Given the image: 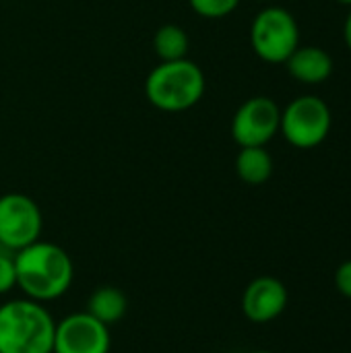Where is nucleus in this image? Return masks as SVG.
Here are the masks:
<instances>
[{
  "mask_svg": "<svg viewBox=\"0 0 351 353\" xmlns=\"http://www.w3.org/2000/svg\"><path fill=\"white\" fill-rule=\"evenodd\" d=\"M335 290L343 296L351 300V261H345L337 267L335 271Z\"/></svg>",
  "mask_w": 351,
  "mask_h": 353,
  "instance_id": "obj_16",
  "label": "nucleus"
},
{
  "mask_svg": "<svg viewBox=\"0 0 351 353\" xmlns=\"http://www.w3.org/2000/svg\"><path fill=\"white\" fill-rule=\"evenodd\" d=\"M343 39H345L348 50L351 52V8H350V14H348V19H345V25H343Z\"/></svg>",
  "mask_w": 351,
  "mask_h": 353,
  "instance_id": "obj_17",
  "label": "nucleus"
},
{
  "mask_svg": "<svg viewBox=\"0 0 351 353\" xmlns=\"http://www.w3.org/2000/svg\"><path fill=\"white\" fill-rule=\"evenodd\" d=\"M285 66L292 79L302 85H321L333 74V58L319 46H298Z\"/></svg>",
  "mask_w": 351,
  "mask_h": 353,
  "instance_id": "obj_10",
  "label": "nucleus"
},
{
  "mask_svg": "<svg viewBox=\"0 0 351 353\" xmlns=\"http://www.w3.org/2000/svg\"><path fill=\"white\" fill-rule=\"evenodd\" d=\"M250 353H273V352H267V350H257V352H250Z\"/></svg>",
  "mask_w": 351,
  "mask_h": 353,
  "instance_id": "obj_19",
  "label": "nucleus"
},
{
  "mask_svg": "<svg viewBox=\"0 0 351 353\" xmlns=\"http://www.w3.org/2000/svg\"><path fill=\"white\" fill-rule=\"evenodd\" d=\"M250 46L263 62L285 64L300 46L296 17L283 6H265L250 23Z\"/></svg>",
  "mask_w": 351,
  "mask_h": 353,
  "instance_id": "obj_4",
  "label": "nucleus"
},
{
  "mask_svg": "<svg viewBox=\"0 0 351 353\" xmlns=\"http://www.w3.org/2000/svg\"><path fill=\"white\" fill-rule=\"evenodd\" d=\"M333 114L319 95H300L281 110L279 132L296 149H314L327 141Z\"/></svg>",
  "mask_w": 351,
  "mask_h": 353,
  "instance_id": "obj_5",
  "label": "nucleus"
},
{
  "mask_svg": "<svg viewBox=\"0 0 351 353\" xmlns=\"http://www.w3.org/2000/svg\"><path fill=\"white\" fill-rule=\"evenodd\" d=\"M126 308H128V300L122 290L114 285H101L89 296L85 312H89L93 319H97L106 327H112L124 319Z\"/></svg>",
  "mask_w": 351,
  "mask_h": 353,
  "instance_id": "obj_11",
  "label": "nucleus"
},
{
  "mask_svg": "<svg viewBox=\"0 0 351 353\" xmlns=\"http://www.w3.org/2000/svg\"><path fill=\"white\" fill-rule=\"evenodd\" d=\"M281 108L267 95L246 99L232 118V139L238 147H267L279 132Z\"/></svg>",
  "mask_w": 351,
  "mask_h": 353,
  "instance_id": "obj_7",
  "label": "nucleus"
},
{
  "mask_svg": "<svg viewBox=\"0 0 351 353\" xmlns=\"http://www.w3.org/2000/svg\"><path fill=\"white\" fill-rule=\"evenodd\" d=\"M207 89V79L203 68L188 60L159 62L153 66L145 79L147 101L161 112H186L194 108Z\"/></svg>",
  "mask_w": 351,
  "mask_h": 353,
  "instance_id": "obj_3",
  "label": "nucleus"
},
{
  "mask_svg": "<svg viewBox=\"0 0 351 353\" xmlns=\"http://www.w3.org/2000/svg\"><path fill=\"white\" fill-rule=\"evenodd\" d=\"M288 288L271 275L252 279L242 294V312L254 325L273 323L288 308Z\"/></svg>",
  "mask_w": 351,
  "mask_h": 353,
  "instance_id": "obj_9",
  "label": "nucleus"
},
{
  "mask_svg": "<svg viewBox=\"0 0 351 353\" xmlns=\"http://www.w3.org/2000/svg\"><path fill=\"white\" fill-rule=\"evenodd\" d=\"M259 2H269V0H259Z\"/></svg>",
  "mask_w": 351,
  "mask_h": 353,
  "instance_id": "obj_20",
  "label": "nucleus"
},
{
  "mask_svg": "<svg viewBox=\"0 0 351 353\" xmlns=\"http://www.w3.org/2000/svg\"><path fill=\"white\" fill-rule=\"evenodd\" d=\"M153 50L159 62H174V60L188 58L190 39L186 29L176 23L161 25L153 35Z\"/></svg>",
  "mask_w": 351,
  "mask_h": 353,
  "instance_id": "obj_13",
  "label": "nucleus"
},
{
  "mask_svg": "<svg viewBox=\"0 0 351 353\" xmlns=\"http://www.w3.org/2000/svg\"><path fill=\"white\" fill-rule=\"evenodd\" d=\"M335 2H339V4H343V6H350L351 8V0H335Z\"/></svg>",
  "mask_w": 351,
  "mask_h": 353,
  "instance_id": "obj_18",
  "label": "nucleus"
},
{
  "mask_svg": "<svg viewBox=\"0 0 351 353\" xmlns=\"http://www.w3.org/2000/svg\"><path fill=\"white\" fill-rule=\"evenodd\" d=\"M43 215L39 205L23 192L0 196V246L17 252L41 238Z\"/></svg>",
  "mask_w": 351,
  "mask_h": 353,
  "instance_id": "obj_6",
  "label": "nucleus"
},
{
  "mask_svg": "<svg viewBox=\"0 0 351 353\" xmlns=\"http://www.w3.org/2000/svg\"><path fill=\"white\" fill-rule=\"evenodd\" d=\"M17 288L25 298L39 304L62 298L74 279V265L68 252L46 240H37L12 254Z\"/></svg>",
  "mask_w": 351,
  "mask_h": 353,
  "instance_id": "obj_1",
  "label": "nucleus"
},
{
  "mask_svg": "<svg viewBox=\"0 0 351 353\" xmlns=\"http://www.w3.org/2000/svg\"><path fill=\"white\" fill-rule=\"evenodd\" d=\"M188 4L203 19H223L240 6V0H188Z\"/></svg>",
  "mask_w": 351,
  "mask_h": 353,
  "instance_id": "obj_14",
  "label": "nucleus"
},
{
  "mask_svg": "<svg viewBox=\"0 0 351 353\" xmlns=\"http://www.w3.org/2000/svg\"><path fill=\"white\" fill-rule=\"evenodd\" d=\"M54 331L46 304L23 296L0 306V353H52Z\"/></svg>",
  "mask_w": 351,
  "mask_h": 353,
  "instance_id": "obj_2",
  "label": "nucleus"
},
{
  "mask_svg": "<svg viewBox=\"0 0 351 353\" xmlns=\"http://www.w3.org/2000/svg\"><path fill=\"white\" fill-rule=\"evenodd\" d=\"M110 327L89 312H72L62 321H56L52 353H110Z\"/></svg>",
  "mask_w": 351,
  "mask_h": 353,
  "instance_id": "obj_8",
  "label": "nucleus"
},
{
  "mask_svg": "<svg viewBox=\"0 0 351 353\" xmlns=\"http://www.w3.org/2000/svg\"><path fill=\"white\" fill-rule=\"evenodd\" d=\"M236 174L248 186H261L273 176V157L265 147H240Z\"/></svg>",
  "mask_w": 351,
  "mask_h": 353,
  "instance_id": "obj_12",
  "label": "nucleus"
},
{
  "mask_svg": "<svg viewBox=\"0 0 351 353\" xmlns=\"http://www.w3.org/2000/svg\"><path fill=\"white\" fill-rule=\"evenodd\" d=\"M17 288V273H14V259L10 254L0 252V296L12 292Z\"/></svg>",
  "mask_w": 351,
  "mask_h": 353,
  "instance_id": "obj_15",
  "label": "nucleus"
}]
</instances>
